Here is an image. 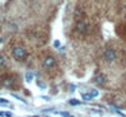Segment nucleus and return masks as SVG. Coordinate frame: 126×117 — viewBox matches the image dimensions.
Returning a JSON list of instances; mask_svg holds the SVG:
<instances>
[{
	"label": "nucleus",
	"instance_id": "f257e3e1",
	"mask_svg": "<svg viewBox=\"0 0 126 117\" xmlns=\"http://www.w3.org/2000/svg\"><path fill=\"white\" fill-rule=\"evenodd\" d=\"M103 59H104V61H107V63H112L117 59V53H115V50L112 48H107V49H104V52H103Z\"/></svg>",
	"mask_w": 126,
	"mask_h": 117
},
{
	"label": "nucleus",
	"instance_id": "9b49d317",
	"mask_svg": "<svg viewBox=\"0 0 126 117\" xmlns=\"http://www.w3.org/2000/svg\"><path fill=\"white\" fill-rule=\"evenodd\" d=\"M6 56H4V54H0V68H3L4 65H6Z\"/></svg>",
	"mask_w": 126,
	"mask_h": 117
},
{
	"label": "nucleus",
	"instance_id": "ddd939ff",
	"mask_svg": "<svg viewBox=\"0 0 126 117\" xmlns=\"http://www.w3.org/2000/svg\"><path fill=\"white\" fill-rule=\"evenodd\" d=\"M0 103H1V105H8L10 101L6 99V98H0Z\"/></svg>",
	"mask_w": 126,
	"mask_h": 117
},
{
	"label": "nucleus",
	"instance_id": "9d476101",
	"mask_svg": "<svg viewBox=\"0 0 126 117\" xmlns=\"http://www.w3.org/2000/svg\"><path fill=\"white\" fill-rule=\"evenodd\" d=\"M0 117H12V113L10 110H4V112H0Z\"/></svg>",
	"mask_w": 126,
	"mask_h": 117
},
{
	"label": "nucleus",
	"instance_id": "1a4fd4ad",
	"mask_svg": "<svg viewBox=\"0 0 126 117\" xmlns=\"http://www.w3.org/2000/svg\"><path fill=\"white\" fill-rule=\"evenodd\" d=\"M25 78H26V82H33V78H34V75L31 72H26V75H25Z\"/></svg>",
	"mask_w": 126,
	"mask_h": 117
},
{
	"label": "nucleus",
	"instance_id": "2eb2a0df",
	"mask_svg": "<svg viewBox=\"0 0 126 117\" xmlns=\"http://www.w3.org/2000/svg\"><path fill=\"white\" fill-rule=\"evenodd\" d=\"M53 45H54V48H60V46H61V42H60L58 40H56L54 42H53Z\"/></svg>",
	"mask_w": 126,
	"mask_h": 117
},
{
	"label": "nucleus",
	"instance_id": "a211bd4d",
	"mask_svg": "<svg viewBox=\"0 0 126 117\" xmlns=\"http://www.w3.org/2000/svg\"><path fill=\"white\" fill-rule=\"evenodd\" d=\"M0 44H1V38H0Z\"/></svg>",
	"mask_w": 126,
	"mask_h": 117
},
{
	"label": "nucleus",
	"instance_id": "20e7f679",
	"mask_svg": "<svg viewBox=\"0 0 126 117\" xmlns=\"http://www.w3.org/2000/svg\"><path fill=\"white\" fill-rule=\"evenodd\" d=\"M56 65V59L53 56H46L44 60H42V67L45 70H49V68H53Z\"/></svg>",
	"mask_w": 126,
	"mask_h": 117
},
{
	"label": "nucleus",
	"instance_id": "f03ea898",
	"mask_svg": "<svg viewBox=\"0 0 126 117\" xmlns=\"http://www.w3.org/2000/svg\"><path fill=\"white\" fill-rule=\"evenodd\" d=\"M12 54H14V57L16 60H23L26 57V54H27V50L23 46H15L14 50H12Z\"/></svg>",
	"mask_w": 126,
	"mask_h": 117
},
{
	"label": "nucleus",
	"instance_id": "f3484780",
	"mask_svg": "<svg viewBox=\"0 0 126 117\" xmlns=\"http://www.w3.org/2000/svg\"><path fill=\"white\" fill-rule=\"evenodd\" d=\"M123 10H125V12H126V3H125V5H123Z\"/></svg>",
	"mask_w": 126,
	"mask_h": 117
},
{
	"label": "nucleus",
	"instance_id": "4468645a",
	"mask_svg": "<svg viewBox=\"0 0 126 117\" xmlns=\"http://www.w3.org/2000/svg\"><path fill=\"white\" fill-rule=\"evenodd\" d=\"M60 114H61L63 117H73V116H71L68 112H60Z\"/></svg>",
	"mask_w": 126,
	"mask_h": 117
},
{
	"label": "nucleus",
	"instance_id": "0eeeda50",
	"mask_svg": "<svg viewBox=\"0 0 126 117\" xmlns=\"http://www.w3.org/2000/svg\"><path fill=\"white\" fill-rule=\"evenodd\" d=\"M81 98H83L84 101H92L94 97L90 94V93H83V94H81Z\"/></svg>",
	"mask_w": 126,
	"mask_h": 117
},
{
	"label": "nucleus",
	"instance_id": "423d86ee",
	"mask_svg": "<svg viewBox=\"0 0 126 117\" xmlns=\"http://www.w3.org/2000/svg\"><path fill=\"white\" fill-rule=\"evenodd\" d=\"M94 83L98 84V86H103V84L106 83V76L102 75V73H98V75L94 78Z\"/></svg>",
	"mask_w": 126,
	"mask_h": 117
},
{
	"label": "nucleus",
	"instance_id": "39448f33",
	"mask_svg": "<svg viewBox=\"0 0 126 117\" xmlns=\"http://www.w3.org/2000/svg\"><path fill=\"white\" fill-rule=\"evenodd\" d=\"M88 27H90V23H88L87 19H80V21H77V23H76V29H77V31H80V33H85V31L88 30Z\"/></svg>",
	"mask_w": 126,
	"mask_h": 117
},
{
	"label": "nucleus",
	"instance_id": "6e6552de",
	"mask_svg": "<svg viewBox=\"0 0 126 117\" xmlns=\"http://www.w3.org/2000/svg\"><path fill=\"white\" fill-rule=\"evenodd\" d=\"M69 105L77 106V105H81V102H80L79 99H75V98H72V99H69Z\"/></svg>",
	"mask_w": 126,
	"mask_h": 117
},
{
	"label": "nucleus",
	"instance_id": "7ed1b4c3",
	"mask_svg": "<svg viewBox=\"0 0 126 117\" xmlns=\"http://www.w3.org/2000/svg\"><path fill=\"white\" fill-rule=\"evenodd\" d=\"M0 83L3 84L4 87H12L15 83V76L12 75H4L3 78L0 79Z\"/></svg>",
	"mask_w": 126,
	"mask_h": 117
},
{
	"label": "nucleus",
	"instance_id": "dca6fc26",
	"mask_svg": "<svg viewBox=\"0 0 126 117\" xmlns=\"http://www.w3.org/2000/svg\"><path fill=\"white\" fill-rule=\"evenodd\" d=\"M92 112H96V113L102 114V110H100V109H95V108H92Z\"/></svg>",
	"mask_w": 126,
	"mask_h": 117
},
{
	"label": "nucleus",
	"instance_id": "f8f14e48",
	"mask_svg": "<svg viewBox=\"0 0 126 117\" xmlns=\"http://www.w3.org/2000/svg\"><path fill=\"white\" fill-rule=\"evenodd\" d=\"M90 94L92 95L94 98L99 97V91H98V90H96V89H91V90H90Z\"/></svg>",
	"mask_w": 126,
	"mask_h": 117
}]
</instances>
